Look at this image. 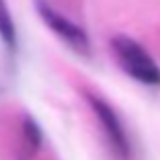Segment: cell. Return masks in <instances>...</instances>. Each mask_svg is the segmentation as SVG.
<instances>
[{"instance_id":"cell-2","label":"cell","mask_w":160,"mask_h":160,"mask_svg":"<svg viewBox=\"0 0 160 160\" xmlns=\"http://www.w3.org/2000/svg\"><path fill=\"white\" fill-rule=\"evenodd\" d=\"M86 99H88L94 115L99 119L101 129H103L105 138L109 142V148L115 154V158L117 160H132V144H129L125 127H123L121 119L117 117V113L113 111V107L107 101L94 97V94H86Z\"/></svg>"},{"instance_id":"cell-4","label":"cell","mask_w":160,"mask_h":160,"mask_svg":"<svg viewBox=\"0 0 160 160\" xmlns=\"http://www.w3.org/2000/svg\"><path fill=\"white\" fill-rule=\"evenodd\" d=\"M23 144H25V156L27 158L37 154V150L43 144L41 127L37 125V121L33 117H29V115L23 119Z\"/></svg>"},{"instance_id":"cell-3","label":"cell","mask_w":160,"mask_h":160,"mask_svg":"<svg viewBox=\"0 0 160 160\" xmlns=\"http://www.w3.org/2000/svg\"><path fill=\"white\" fill-rule=\"evenodd\" d=\"M35 8H37L39 17L43 19V23L52 29L60 39H64L74 52L84 53V56L90 53V39H88V35L84 33V29H80L76 23H72L70 19H66L64 14H60L56 8H52V6L47 4V2H43V0H35Z\"/></svg>"},{"instance_id":"cell-1","label":"cell","mask_w":160,"mask_h":160,"mask_svg":"<svg viewBox=\"0 0 160 160\" xmlns=\"http://www.w3.org/2000/svg\"><path fill=\"white\" fill-rule=\"evenodd\" d=\"M111 45H113L119 66L133 80L146 86H160V66L138 41L125 35H117L113 37Z\"/></svg>"},{"instance_id":"cell-5","label":"cell","mask_w":160,"mask_h":160,"mask_svg":"<svg viewBox=\"0 0 160 160\" xmlns=\"http://www.w3.org/2000/svg\"><path fill=\"white\" fill-rule=\"evenodd\" d=\"M0 37L10 49L17 45V29H14V21L4 0H0Z\"/></svg>"}]
</instances>
